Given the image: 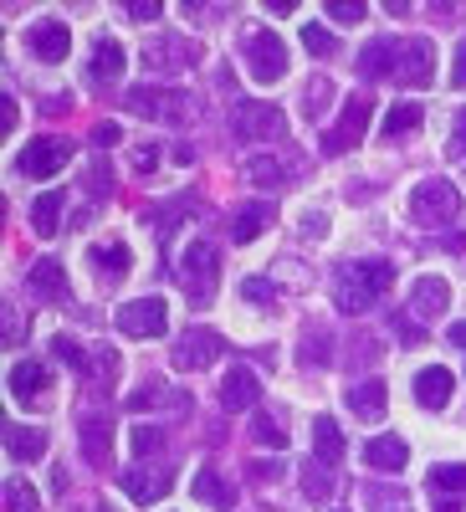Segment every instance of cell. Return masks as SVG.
Returning <instances> with one entry per match:
<instances>
[{
	"label": "cell",
	"instance_id": "cell-28",
	"mask_svg": "<svg viewBox=\"0 0 466 512\" xmlns=\"http://www.w3.org/2000/svg\"><path fill=\"white\" fill-rule=\"evenodd\" d=\"M123 62H129V57H123V47H118L113 36H103V41H98V52H93V67H88V72H93V82H113V77L123 72Z\"/></svg>",
	"mask_w": 466,
	"mask_h": 512
},
{
	"label": "cell",
	"instance_id": "cell-31",
	"mask_svg": "<svg viewBox=\"0 0 466 512\" xmlns=\"http://www.w3.org/2000/svg\"><path fill=\"white\" fill-rule=\"evenodd\" d=\"M52 354L62 359V364H72L82 379H88L93 374V349H82V344H72V338L62 333V338H52Z\"/></svg>",
	"mask_w": 466,
	"mask_h": 512
},
{
	"label": "cell",
	"instance_id": "cell-40",
	"mask_svg": "<svg viewBox=\"0 0 466 512\" xmlns=\"http://www.w3.org/2000/svg\"><path fill=\"white\" fill-rule=\"evenodd\" d=\"M328 21H338V26H359V21H364V6H354V0H344V6H328Z\"/></svg>",
	"mask_w": 466,
	"mask_h": 512
},
{
	"label": "cell",
	"instance_id": "cell-36",
	"mask_svg": "<svg viewBox=\"0 0 466 512\" xmlns=\"http://www.w3.org/2000/svg\"><path fill=\"white\" fill-rule=\"evenodd\" d=\"M431 482L446 487V492H466V461H441L431 472Z\"/></svg>",
	"mask_w": 466,
	"mask_h": 512
},
{
	"label": "cell",
	"instance_id": "cell-7",
	"mask_svg": "<svg viewBox=\"0 0 466 512\" xmlns=\"http://www.w3.org/2000/svg\"><path fill=\"white\" fill-rule=\"evenodd\" d=\"M129 113L154 118V123H180L190 118V98L175 88H129Z\"/></svg>",
	"mask_w": 466,
	"mask_h": 512
},
{
	"label": "cell",
	"instance_id": "cell-19",
	"mask_svg": "<svg viewBox=\"0 0 466 512\" xmlns=\"http://www.w3.org/2000/svg\"><path fill=\"white\" fill-rule=\"evenodd\" d=\"M451 400V369L431 364V369H420L415 374V405H426V410H441Z\"/></svg>",
	"mask_w": 466,
	"mask_h": 512
},
{
	"label": "cell",
	"instance_id": "cell-41",
	"mask_svg": "<svg viewBox=\"0 0 466 512\" xmlns=\"http://www.w3.org/2000/svg\"><path fill=\"white\" fill-rule=\"evenodd\" d=\"M451 159H466V108L456 113V128H451V144H446Z\"/></svg>",
	"mask_w": 466,
	"mask_h": 512
},
{
	"label": "cell",
	"instance_id": "cell-18",
	"mask_svg": "<svg viewBox=\"0 0 466 512\" xmlns=\"http://www.w3.org/2000/svg\"><path fill=\"white\" fill-rule=\"evenodd\" d=\"M88 262L103 272V282H118L134 267V251H129V241H103V246H88Z\"/></svg>",
	"mask_w": 466,
	"mask_h": 512
},
{
	"label": "cell",
	"instance_id": "cell-11",
	"mask_svg": "<svg viewBox=\"0 0 466 512\" xmlns=\"http://www.w3.org/2000/svg\"><path fill=\"white\" fill-rule=\"evenodd\" d=\"M67 159H72V144H67V139H31V144L21 149L16 169H21V175H31V180H52Z\"/></svg>",
	"mask_w": 466,
	"mask_h": 512
},
{
	"label": "cell",
	"instance_id": "cell-29",
	"mask_svg": "<svg viewBox=\"0 0 466 512\" xmlns=\"http://www.w3.org/2000/svg\"><path fill=\"white\" fill-rule=\"evenodd\" d=\"M410 128H420V103H395V108L385 113V123H379V134L400 139V134H410Z\"/></svg>",
	"mask_w": 466,
	"mask_h": 512
},
{
	"label": "cell",
	"instance_id": "cell-9",
	"mask_svg": "<svg viewBox=\"0 0 466 512\" xmlns=\"http://www.w3.org/2000/svg\"><path fill=\"white\" fill-rule=\"evenodd\" d=\"M221 349H226V338H221V333H210V328H185L169 359H175V369L190 374V369H210V364L221 359Z\"/></svg>",
	"mask_w": 466,
	"mask_h": 512
},
{
	"label": "cell",
	"instance_id": "cell-5",
	"mask_svg": "<svg viewBox=\"0 0 466 512\" xmlns=\"http://www.w3.org/2000/svg\"><path fill=\"white\" fill-rule=\"evenodd\" d=\"M241 57H246V72L257 82H282L287 77V47H282V36L267 31V26L241 41Z\"/></svg>",
	"mask_w": 466,
	"mask_h": 512
},
{
	"label": "cell",
	"instance_id": "cell-14",
	"mask_svg": "<svg viewBox=\"0 0 466 512\" xmlns=\"http://www.w3.org/2000/svg\"><path fill=\"white\" fill-rule=\"evenodd\" d=\"M11 395L21 400V405H41L52 395V369L41 364V359H21L16 369H11Z\"/></svg>",
	"mask_w": 466,
	"mask_h": 512
},
{
	"label": "cell",
	"instance_id": "cell-48",
	"mask_svg": "<svg viewBox=\"0 0 466 512\" xmlns=\"http://www.w3.org/2000/svg\"><path fill=\"white\" fill-rule=\"evenodd\" d=\"M436 512H456V507H451V502H436Z\"/></svg>",
	"mask_w": 466,
	"mask_h": 512
},
{
	"label": "cell",
	"instance_id": "cell-27",
	"mask_svg": "<svg viewBox=\"0 0 466 512\" xmlns=\"http://www.w3.org/2000/svg\"><path fill=\"white\" fill-rule=\"evenodd\" d=\"M313 451H318V461H328V466H338L344 461V431L323 415L318 425H313Z\"/></svg>",
	"mask_w": 466,
	"mask_h": 512
},
{
	"label": "cell",
	"instance_id": "cell-37",
	"mask_svg": "<svg viewBox=\"0 0 466 512\" xmlns=\"http://www.w3.org/2000/svg\"><path fill=\"white\" fill-rule=\"evenodd\" d=\"M164 441H169V436L159 431V425H139V431L129 436V446H134V456H139V461H144V456H154Z\"/></svg>",
	"mask_w": 466,
	"mask_h": 512
},
{
	"label": "cell",
	"instance_id": "cell-34",
	"mask_svg": "<svg viewBox=\"0 0 466 512\" xmlns=\"http://www.w3.org/2000/svg\"><path fill=\"white\" fill-rule=\"evenodd\" d=\"M246 180L251 185H282V164L267 159V154H257V159H246Z\"/></svg>",
	"mask_w": 466,
	"mask_h": 512
},
{
	"label": "cell",
	"instance_id": "cell-30",
	"mask_svg": "<svg viewBox=\"0 0 466 512\" xmlns=\"http://www.w3.org/2000/svg\"><path fill=\"white\" fill-rule=\"evenodd\" d=\"M195 497H200V502H210V507H221V512L236 502V492H231V487H226L216 472H210V466H205V472L195 477Z\"/></svg>",
	"mask_w": 466,
	"mask_h": 512
},
{
	"label": "cell",
	"instance_id": "cell-42",
	"mask_svg": "<svg viewBox=\"0 0 466 512\" xmlns=\"http://www.w3.org/2000/svg\"><path fill=\"white\" fill-rule=\"evenodd\" d=\"M134 169H139V175H154V169H159V149H154V144L134 149Z\"/></svg>",
	"mask_w": 466,
	"mask_h": 512
},
{
	"label": "cell",
	"instance_id": "cell-4",
	"mask_svg": "<svg viewBox=\"0 0 466 512\" xmlns=\"http://www.w3.org/2000/svg\"><path fill=\"white\" fill-rule=\"evenodd\" d=\"M216 277H221V256L210 241H190L185 262H180V287L190 303H210V292H216Z\"/></svg>",
	"mask_w": 466,
	"mask_h": 512
},
{
	"label": "cell",
	"instance_id": "cell-44",
	"mask_svg": "<svg viewBox=\"0 0 466 512\" xmlns=\"http://www.w3.org/2000/svg\"><path fill=\"white\" fill-rule=\"evenodd\" d=\"M16 128V98H0V134H11Z\"/></svg>",
	"mask_w": 466,
	"mask_h": 512
},
{
	"label": "cell",
	"instance_id": "cell-39",
	"mask_svg": "<svg viewBox=\"0 0 466 512\" xmlns=\"http://www.w3.org/2000/svg\"><path fill=\"white\" fill-rule=\"evenodd\" d=\"M6 512H36V492L26 482H6Z\"/></svg>",
	"mask_w": 466,
	"mask_h": 512
},
{
	"label": "cell",
	"instance_id": "cell-6",
	"mask_svg": "<svg viewBox=\"0 0 466 512\" xmlns=\"http://www.w3.org/2000/svg\"><path fill=\"white\" fill-rule=\"evenodd\" d=\"M231 134H236V139H251V144L282 139V134H287V113L272 108V103H241V108L231 113Z\"/></svg>",
	"mask_w": 466,
	"mask_h": 512
},
{
	"label": "cell",
	"instance_id": "cell-16",
	"mask_svg": "<svg viewBox=\"0 0 466 512\" xmlns=\"http://www.w3.org/2000/svg\"><path fill=\"white\" fill-rule=\"evenodd\" d=\"M451 308V287H446V277H420L415 287H410V313L426 323V318H441Z\"/></svg>",
	"mask_w": 466,
	"mask_h": 512
},
{
	"label": "cell",
	"instance_id": "cell-10",
	"mask_svg": "<svg viewBox=\"0 0 466 512\" xmlns=\"http://www.w3.org/2000/svg\"><path fill=\"white\" fill-rule=\"evenodd\" d=\"M164 323H169V308L159 297H139V303H123L113 313V328L129 338H154V333H164Z\"/></svg>",
	"mask_w": 466,
	"mask_h": 512
},
{
	"label": "cell",
	"instance_id": "cell-26",
	"mask_svg": "<svg viewBox=\"0 0 466 512\" xmlns=\"http://www.w3.org/2000/svg\"><path fill=\"white\" fill-rule=\"evenodd\" d=\"M267 221H272V205H267V200L241 205L236 216H231V236H236V241H257V236L267 231Z\"/></svg>",
	"mask_w": 466,
	"mask_h": 512
},
{
	"label": "cell",
	"instance_id": "cell-47",
	"mask_svg": "<svg viewBox=\"0 0 466 512\" xmlns=\"http://www.w3.org/2000/svg\"><path fill=\"white\" fill-rule=\"evenodd\" d=\"M446 338H451V349H466V318H461V323H451V328H446Z\"/></svg>",
	"mask_w": 466,
	"mask_h": 512
},
{
	"label": "cell",
	"instance_id": "cell-12",
	"mask_svg": "<svg viewBox=\"0 0 466 512\" xmlns=\"http://www.w3.org/2000/svg\"><path fill=\"white\" fill-rule=\"evenodd\" d=\"M26 47L36 52V62H62L67 52H72V31H67V21H31L26 26Z\"/></svg>",
	"mask_w": 466,
	"mask_h": 512
},
{
	"label": "cell",
	"instance_id": "cell-32",
	"mask_svg": "<svg viewBox=\"0 0 466 512\" xmlns=\"http://www.w3.org/2000/svg\"><path fill=\"white\" fill-rule=\"evenodd\" d=\"M241 303H246V308H272V303H277L272 277H246V282H241Z\"/></svg>",
	"mask_w": 466,
	"mask_h": 512
},
{
	"label": "cell",
	"instance_id": "cell-23",
	"mask_svg": "<svg viewBox=\"0 0 466 512\" xmlns=\"http://www.w3.org/2000/svg\"><path fill=\"white\" fill-rule=\"evenodd\" d=\"M26 287H31L36 297H47V303H62V297H67V272H62V262H36L31 277H26Z\"/></svg>",
	"mask_w": 466,
	"mask_h": 512
},
{
	"label": "cell",
	"instance_id": "cell-13",
	"mask_svg": "<svg viewBox=\"0 0 466 512\" xmlns=\"http://www.w3.org/2000/svg\"><path fill=\"white\" fill-rule=\"evenodd\" d=\"M118 487L129 492V502H159V497H169V487H175V472H164V466H134V472H123L118 477Z\"/></svg>",
	"mask_w": 466,
	"mask_h": 512
},
{
	"label": "cell",
	"instance_id": "cell-20",
	"mask_svg": "<svg viewBox=\"0 0 466 512\" xmlns=\"http://www.w3.org/2000/svg\"><path fill=\"white\" fill-rule=\"evenodd\" d=\"M47 446H52V436L36 431V425H6V451L16 461H41V456H47Z\"/></svg>",
	"mask_w": 466,
	"mask_h": 512
},
{
	"label": "cell",
	"instance_id": "cell-8",
	"mask_svg": "<svg viewBox=\"0 0 466 512\" xmlns=\"http://www.w3.org/2000/svg\"><path fill=\"white\" fill-rule=\"evenodd\" d=\"M369 113H374V103L364 98V93H354L349 103H344V113H338V123L328 128V139H323V149L328 154H349L359 139H364V128H369Z\"/></svg>",
	"mask_w": 466,
	"mask_h": 512
},
{
	"label": "cell",
	"instance_id": "cell-22",
	"mask_svg": "<svg viewBox=\"0 0 466 512\" xmlns=\"http://www.w3.org/2000/svg\"><path fill=\"white\" fill-rule=\"evenodd\" d=\"M385 405H390L385 379H359L354 390H349V410L364 415V420H379V415H385Z\"/></svg>",
	"mask_w": 466,
	"mask_h": 512
},
{
	"label": "cell",
	"instance_id": "cell-3",
	"mask_svg": "<svg viewBox=\"0 0 466 512\" xmlns=\"http://www.w3.org/2000/svg\"><path fill=\"white\" fill-rule=\"evenodd\" d=\"M410 216H415V226H431V231L461 221V190L446 180H420L410 190Z\"/></svg>",
	"mask_w": 466,
	"mask_h": 512
},
{
	"label": "cell",
	"instance_id": "cell-38",
	"mask_svg": "<svg viewBox=\"0 0 466 512\" xmlns=\"http://www.w3.org/2000/svg\"><path fill=\"white\" fill-rule=\"evenodd\" d=\"M303 47H308L313 57H333L338 41H333V31H323V26H303Z\"/></svg>",
	"mask_w": 466,
	"mask_h": 512
},
{
	"label": "cell",
	"instance_id": "cell-24",
	"mask_svg": "<svg viewBox=\"0 0 466 512\" xmlns=\"http://www.w3.org/2000/svg\"><path fill=\"white\" fill-rule=\"evenodd\" d=\"M82 456H88L93 466H108V456H113V431H108L103 415L82 420Z\"/></svg>",
	"mask_w": 466,
	"mask_h": 512
},
{
	"label": "cell",
	"instance_id": "cell-25",
	"mask_svg": "<svg viewBox=\"0 0 466 512\" xmlns=\"http://www.w3.org/2000/svg\"><path fill=\"white\" fill-rule=\"evenodd\" d=\"M31 231H36V236H57V231H62V195H57V190H47V195L31 200Z\"/></svg>",
	"mask_w": 466,
	"mask_h": 512
},
{
	"label": "cell",
	"instance_id": "cell-1",
	"mask_svg": "<svg viewBox=\"0 0 466 512\" xmlns=\"http://www.w3.org/2000/svg\"><path fill=\"white\" fill-rule=\"evenodd\" d=\"M364 77H390L400 88H426L436 77V47L426 36H379L359 52Z\"/></svg>",
	"mask_w": 466,
	"mask_h": 512
},
{
	"label": "cell",
	"instance_id": "cell-17",
	"mask_svg": "<svg viewBox=\"0 0 466 512\" xmlns=\"http://www.w3.org/2000/svg\"><path fill=\"white\" fill-rule=\"evenodd\" d=\"M364 461H369V472H405V461H410V446L400 436H374L364 446Z\"/></svg>",
	"mask_w": 466,
	"mask_h": 512
},
{
	"label": "cell",
	"instance_id": "cell-21",
	"mask_svg": "<svg viewBox=\"0 0 466 512\" xmlns=\"http://www.w3.org/2000/svg\"><path fill=\"white\" fill-rule=\"evenodd\" d=\"M129 410H169V415H185L190 400L180 390H164V384H144V390L129 395Z\"/></svg>",
	"mask_w": 466,
	"mask_h": 512
},
{
	"label": "cell",
	"instance_id": "cell-35",
	"mask_svg": "<svg viewBox=\"0 0 466 512\" xmlns=\"http://www.w3.org/2000/svg\"><path fill=\"white\" fill-rule=\"evenodd\" d=\"M251 436H257L262 446H272V451H277V446H287V431H282V425H277L272 415H262V410L251 415Z\"/></svg>",
	"mask_w": 466,
	"mask_h": 512
},
{
	"label": "cell",
	"instance_id": "cell-2",
	"mask_svg": "<svg viewBox=\"0 0 466 512\" xmlns=\"http://www.w3.org/2000/svg\"><path fill=\"white\" fill-rule=\"evenodd\" d=\"M390 282H395V267L390 262H344L333 272V303H338V313H369L379 297L390 292Z\"/></svg>",
	"mask_w": 466,
	"mask_h": 512
},
{
	"label": "cell",
	"instance_id": "cell-43",
	"mask_svg": "<svg viewBox=\"0 0 466 512\" xmlns=\"http://www.w3.org/2000/svg\"><path fill=\"white\" fill-rule=\"evenodd\" d=\"M451 88H466V41L456 47V62H451Z\"/></svg>",
	"mask_w": 466,
	"mask_h": 512
},
{
	"label": "cell",
	"instance_id": "cell-15",
	"mask_svg": "<svg viewBox=\"0 0 466 512\" xmlns=\"http://www.w3.org/2000/svg\"><path fill=\"white\" fill-rule=\"evenodd\" d=\"M257 400H262V379L251 374L246 364H236V369L221 379V405H226V410H257Z\"/></svg>",
	"mask_w": 466,
	"mask_h": 512
},
{
	"label": "cell",
	"instance_id": "cell-46",
	"mask_svg": "<svg viewBox=\"0 0 466 512\" xmlns=\"http://www.w3.org/2000/svg\"><path fill=\"white\" fill-rule=\"evenodd\" d=\"M93 139H98V149H113V144H118V123H103Z\"/></svg>",
	"mask_w": 466,
	"mask_h": 512
},
{
	"label": "cell",
	"instance_id": "cell-45",
	"mask_svg": "<svg viewBox=\"0 0 466 512\" xmlns=\"http://www.w3.org/2000/svg\"><path fill=\"white\" fill-rule=\"evenodd\" d=\"M129 16H134V21H154V16H159V6H154V0H134Z\"/></svg>",
	"mask_w": 466,
	"mask_h": 512
},
{
	"label": "cell",
	"instance_id": "cell-33",
	"mask_svg": "<svg viewBox=\"0 0 466 512\" xmlns=\"http://www.w3.org/2000/svg\"><path fill=\"white\" fill-rule=\"evenodd\" d=\"M303 492H308L313 502H323V497L333 492V472H328V461H313L308 472H303Z\"/></svg>",
	"mask_w": 466,
	"mask_h": 512
}]
</instances>
